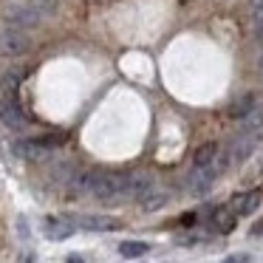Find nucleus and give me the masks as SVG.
I'll list each match as a JSON object with an SVG mask.
<instances>
[{
    "label": "nucleus",
    "instance_id": "nucleus-1",
    "mask_svg": "<svg viewBox=\"0 0 263 263\" xmlns=\"http://www.w3.org/2000/svg\"><path fill=\"white\" fill-rule=\"evenodd\" d=\"M31 48V40L23 29L17 26H6L0 31V57H20Z\"/></svg>",
    "mask_w": 263,
    "mask_h": 263
},
{
    "label": "nucleus",
    "instance_id": "nucleus-2",
    "mask_svg": "<svg viewBox=\"0 0 263 263\" xmlns=\"http://www.w3.org/2000/svg\"><path fill=\"white\" fill-rule=\"evenodd\" d=\"M43 20L46 17H43L31 3H14V6L6 9V23L17 26V29H34V26H40Z\"/></svg>",
    "mask_w": 263,
    "mask_h": 263
},
{
    "label": "nucleus",
    "instance_id": "nucleus-3",
    "mask_svg": "<svg viewBox=\"0 0 263 263\" xmlns=\"http://www.w3.org/2000/svg\"><path fill=\"white\" fill-rule=\"evenodd\" d=\"M257 139H260V130H246L243 136H238L232 142V147H229V153H227V161H229V164L246 161L252 156V150L257 147Z\"/></svg>",
    "mask_w": 263,
    "mask_h": 263
},
{
    "label": "nucleus",
    "instance_id": "nucleus-4",
    "mask_svg": "<svg viewBox=\"0 0 263 263\" xmlns=\"http://www.w3.org/2000/svg\"><path fill=\"white\" fill-rule=\"evenodd\" d=\"M71 221L82 229H91V232H114V229H122V221L114 215H74Z\"/></svg>",
    "mask_w": 263,
    "mask_h": 263
},
{
    "label": "nucleus",
    "instance_id": "nucleus-5",
    "mask_svg": "<svg viewBox=\"0 0 263 263\" xmlns=\"http://www.w3.org/2000/svg\"><path fill=\"white\" fill-rule=\"evenodd\" d=\"M14 156L20 159H29V161H40L51 156V144L43 142V139H31V142H17L14 144Z\"/></svg>",
    "mask_w": 263,
    "mask_h": 263
},
{
    "label": "nucleus",
    "instance_id": "nucleus-6",
    "mask_svg": "<svg viewBox=\"0 0 263 263\" xmlns=\"http://www.w3.org/2000/svg\"><path fill=\"white\" fill-rule=\"evenodd\" d=\"M0 122L3 125H9L12 130H23L26 127V119H23V114H20V108H17V102L14 99H0Z\"/></svg>",
    "mask_w": 263,
    "mask_h": 263
},
{
    "label": "nucleus",
    "instance_id": "nucleus-7",
    "mask_svg": "<svg viewBox=\"0 0 263 263\" xmlns=\"http://www.w3.org/2000/svg\"><path fill=\"white\" fill-rule=\"evenodd\" d=\"M215 159H218V144L215 142H206V144H201V147L195 150L193 167H198V170H215V173H221L215 167Z\"/></svg>",
    "mask_w": 263,
    "mask_h": 263
},
{
    "label": "nucleus",
    "instance_id": "nucleus-8",
    "mask_svg": "<svg viewBox=\"0 0 263 263\" xmlns=\"http://www.w3.org/2000/svg\"><path fill=\"white\" fill-rule=\"evenodd\" d=\"M74 221L71 218H48L46 221V238H51V240H65V238H71L74 235Z\"/></svg>",
    "mask_w": 263,
    "mask_h": 263
},
{
    "label": "nucleus",
    "instance_id": "nucleus-9",
    "mask_svg": "<svg viewBox=\"0 0 263 263\" xmlns=\"http://www.w3.org/2000/svg\"><path fill=\"white\" fill-rule=\"evenodd\" d=\"M260 190H249V193H240L232 198V210L238 212V215H252V212L260 206Z\"/></svg>",
    "mask_w": 263,
    "mask_h": 263
},
{
    "label": "nucleus",
    "instance_id": "nucleus-10",
    "mask_svg": "<svg viewBox=\"0 0 263 263\" xmlns=\"http://www.w3.org/2000/svg\"><path fill=\"white\" fill-rule=\"evenodd\" d=\"M255 105H257V97L252 91H246V93H240L238 99H232V105H229L227 114L232 116V119L240 122V119H246V116L252 114V108H255Z\"/></svg>",
    "mask_w": 263,
    "mask_h": 263
},
{
    "label": "nucleus",
    "instance_id": "nucleus-11",
    "mask_svg": "<svg viewBox=\"0 0 263 263\" xmlns=\"http://www.w3.org/2000/svg\"><path fill=\"white\" fill-rule=\"evenodd\" d=\"M212 223H215L218 232L229 235L235 229V223H238V212H235L232 206H218V210L212 212Z\"/></svg>",
    "mask_w": 263,
    "mask_h": 263
},
{
    "label": "nucleus",
    "instance_id": "nucleus-12",
    "mask_svg": "<svg viewBox=\"0 0 263 263\" xmlns=\"http://www.w3.org/2000/svg\"><path fill=\"white\" fill-rule=\"evenodd\" d=\"M153 187H156V181H153V176H147V173L130 176V201H144V195H147Z\"/></svg>",
    "mask_w": 263,
    "mask_h": 263
},
{
    "label": "nucleus",
    "instance_id": "nucleus-13",
    "mask_svg": "<svg viewBox=\"0 0 263 263\" xmlns=\"http://www.w3.org/2000/svg\"><path fill=\"white\" fill-rule=\"evenodd\" d=\"M20 82H23V71H20V68L6 71V74H3V80H0V91H3V97H6V99H17Z\"/></svg>",
    "mask_w": 263,
    "mask_h": 263
},
{
    "label": "nucleus",
    "instance_id": "nucleus-14",
    "mask_svg": "<svg viewBox=\"0 0 263 263\" xmlns=\"http://www.w3.org/2000/svg\"><path fill=\"white\" fill-rule=\"evenodd\" d=\"M150 246L144 240H122L119 243V255L122 257H144Z\"/></svg>",
    "mask_w": 263,
    "mask_h": 263
},
{
    "label": "nucleus",
    "instance_id": "nucleus-15",
    "mask_svg": "<svg viewBox=\"0 0 263 263\" xmlns=\"http://www.w3.org/2000/svg\"><path fill=\"white\" fill-rule=\"evenodd\" d=\"M167 198H170V195L164 193V190H150L147 195H144V201H142V210L144 212H153V210H159V206H164L167 204Z\"/></svg>",
    "mask_w": 263,
    "mask_h": 263
},
{
    "label": "nucleus",
    "instance_id": "nucleus-16",
    "mask_svg": "<svg viewBox=\"0 0 263 263\" xmlns=\"http://www.w3.org/2000/svg\"><path fill=\"white\" fill-rule=\"evenodd\" d=\"M240 125H243V130H260L263 125V102L257 99V105L252 108V114L246 116V119H240Z\"/></svg>",
    "mask_w": 263,
    "mask_h": 263
},
{
    "label": "nucleus",
    "instance_id": "nucleus-17",
    "mask_svg": "<svg viewBox=\"0 0 263 263\" xmlns=\"http://www.w3.org/2000/svg\"><path fill=\"white\" fill-rule=\"evenodd\" d=\"M29 3L43 14V17H51V14L60 9V0H29Z\"/></svg>",
    "mask_w": 263,
    "mask_h": 263
},
{
    "label": "nucleus",
    "instance_id": "nucleus-18",
    "mask_svg": "<svg viewBox=\"0 0 263 263\" xmlns=\"http://www.w3.org/2000/svg\"><path fill=\"white\" fill-rule=\"evenodd\" d=\"M176 243H181V246H195V243H204V235H201V232L176 235Z\"/></svg>",
    "mask_w": 263,
    "mask_h": 263
},
{
    "label": "nucleus",
    "instance_id": "nucleus-19",
    "mask_svg": "<svg viewBox=\"0 0 263 263\" xmlns=\"http://www.w3.org/2000/svg\"><path fill=\"white\" fill-rule=\"evenodd\" d=\"M252 23L263 31V3H255V9H252Z\"/></svg>",
    "mask_w": 263,
    "mask_h": 263
},
{
    "label": "nucleus",
    "instance_id": "nucleus-20",
    "mask_svg": "<svg viewBox=\"0 0 263 263\" xmlns=\"http://www.w3.org/2000/svg\"><path fill=\"white\" fill-rule=\"evenodd\" d=\"M195 221H198V215H195V212H184V215H181V223H184V227H193Z\"/></svg>",
    "mask_w": 263,
    "mask_h": 263
},
{
    "label": "nucleus",
    "instance_id": "nucleus-21",
    "mask_svg": "<svg viewBox=\"0 0 263 263\" xmlns=\"http://www.w3.org/2000/svg\"><path fill=\"white\" fill-rule=\"evenodd\" d=\"M227 260L229 263H246V260H249V255H229Z\"/></svg>",
    "mask_w": 263,
    "mask_h": 263
},
{
    "label": "nucleus",
    "instance_id": "nucleus-22",
    "mask_svg": "<svg viewBox=\"0 0 263 263\" xmlns=\"http://www.w3.org/2000/svg\"><path fill=\"white\" fill-rule=\"evenodd\" d=\"M110 3H116V0H91V6H110Z\"/></svg>",
    "mask_w": 263,
    "mask_h": 263
},
{
    "label": "nucleus",
    "instance_id": "nucleus-23",
    "mask_svg": "<svg viewBox=\"0 0 263 263\" xmlns=\"http://www.w3.org/2000/svg\"><path fill=\"white\" fill-rule=\"evenodd\" d=\"M252 235H263V221L255 223V229H252Z\"/></svg>",
    "mask_w": 263,
    "mask_h": 263
},
{
    "label": "nucleus",
    "instance_id": "nucleus-24",
    "mask_svg": "<svg viewBox=\"0 0 263 263\" xmlns=\"http://www.w3.org/2000/svg\"><path fill=\"white\" fill-rule=\"evenodd\" d=\"M257 68H260V77H263V57H260V65H257Z\"/></svg>",
    "mask_w": 263,
    "mask_h": 263
},
{
    "label": "nucleus",
    "instance_id": "nucleus-25",
    "mask_svg": "<svg viewBox=\"0 0 263 263\" xmlns=\"http://www.w3.org/2000/svg\"><path fill=\"white\" fill-rule=\"evenodd\" d=\"M181 3H193V0H181Z\"/></svg>",
    "mask_w": 263,
    "mask_h": 263
}]
</instances>
